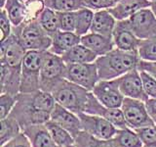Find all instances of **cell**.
I'll use <instances>...</instances> for the list:
<instances>
[{
    "mask_svg": "<svg viewBox=\"0 0 156 147\" xmlns=\"http://www.w3.org/2000/svg\"><path fill=\"white\" fill-rule=\"evenodd\" d=\"M84 113L105 118V120L111 123L117 130L129 127L121 108H108L104 106L95 97L92 91L90 92L89 99H88Z\"/></svg>",
    "mask_w": 156,
    "mask_h": 147,
    "instance_id": "cell-13",
    "label": "cell"
},
{
    "mask_svg": "<svg viewBox=\"0 0 156 147\" xmlns=\"http://www.w3.org/2000/svg\"><path fill=\"white\" fill-rule=\"evenodd\" d=\"M44 3L56 12H75L86 7L84 0H44Z\"/></svg>",
    "mask_w": 156,
    "mask_h": 147,
    "instance_id": "cell-30",
    "label": "cell"
},
{
    "mask_svg": "<svg viewBox=\"0 0 156 147\" xmlns=\"http://www.w3.org/2000/svg\"><path fill=\"white\" fill-rule=\"evenodd\" d=\"M140 59L138 52H128L118 48L112 49L96 60L100 80H115L139 67Z\"/></svg>",
    "mask_w": 156,
    "mask_h": 147,
    "instance_id": "cell-1",
    "label": "cell"
},
{
    "mask_svg": "<svg viewBox=\"0 0 156 147\" xmlns=\"http://www.w3.org/2000/svg\"><path fill=\"white\" fill-rule=\"evenodd\" d=\"M37 21L40 24L42 28L45 31L49 36L53 37L57 32L60 31L58 28V12L54 10L45 7L43 11L37 18Z\"/></svg>",
    "mask_w": 156,
    "mask_h": 147,
    "instance_id": "cell-28",
    "label": "cell"
},
{
    "mask_svg": "<svg viewBox=\"0 0 156 147\" xmlns=\"http://www.w3.org/2000/svg\"><path fill=\"white\" fill-rule=\"evenodd\" d=\"M102 105L108 108H121L124 95L120 91L117 80H100L92 90Z\"/></svg>",
    "mask_w": 156,
    "mask_h": 147,
    "instance_id": "cell-10",
    "label": "cell"
},
{
    "mask_svg": "<svg viewBox=\"0 0 156 147\" xmlns=\"http://www.w3.org/2000/svg\"><path fill=\"white\" fill-rule=\"evenodd\" d=\"M90 92L63 78L53 89L52 94L58 104L78 115L85 112Z\"/></svg>",
    "mask_w": 156,
    "mask_h": 147,
    "instance_id": "cell-2",
    "label": "cell"
},
{
    "mask_svg": "<svg viewBox=\"0 0 156 147\" xmlns=\"http://www.w3.org/2000/svg\"><path fill=\"white\" fill-rule=\"evenodd\" d=\"M144 89L148 98H156V78L144 70H140Z\"/></svg>",
    "mask_w": 156,
    "mask_h": 147,
    "instance_id": "cell-37",
    "label": "cell"
},
{
    "mask_svg": "<svg viewBox=\"0 0 156 147\" xmlns=\"http://www.w3.org/2000/svg\"><path fill=\"white\" fill-rule=\"evenodd\" d=\"M138 69L140 70H144L151 74L155 78H156V63H151V62H145V61H140Z\"/></svg>",
    "mask_w": 156,
    "mask_h": 147,
    "instance_id": "cell-42",
    "label": "cell"
},
{
    "mask_svg": "<svg viewBox=\"0 0 156 147\" xmlns=\"http://www.w3.org/2000/svg\"><path fill=\"white\" fill-rule=\"evenodd\" d=\"M49 134L52 136L53 140L56 142L58 147L62 146H67L75 144V139L69 132L66 130L63 129L62 126L58 125L57 123L49 120L45 124Z\"/></svg>",
    "mask_w": 156,
    "mask_h": 147,
    "instance_id": "cell-26",
    "label": "cell"
},
{
    "mask_svg": "<svg viewBox=\"0 0 156 147\" xmlns=\"http://www.w3.org/2000/svg\"><path fill=\"white\" fill-rule=\"evenodd\" d=\"M66 64L62 58L49 50L43 52L40 70V89L51 92L61 81L65 78Z\"/></svg>",
    "mask_w": 156,
    "mask_h": 147,
    "instance_id": "cell-4",
    "label": "cell"
},
{
    "mask_svg": "<svg viewBox=\"0 0 156 147\" xmlns=\"http://www.w3.org/2000/svg\"><path fill=\"white\" fill-rule=\"evenodd\" d=\"M62 147H76L75 144H72V145H67V146H62Z\"/></svg>",
    "mask_w": 156,
    "mask_h": 147,
    "instance_id": "cell-45",
    "label": "cell"
},
{
    "mask_svg": "<svg viewBox=\"0 0 156 147\" xmlns=\"http://www.w3.org/2000/svg\"><path fill=\"white\" fill-rule=\"evenodd\" d=\"M58 28L62 32H75L76 17L75 12H58Z\"/></svg>",
    "mask_w": 156,
    "mask_h": 147,
    "instance_id": "cell-35",
    "label": "cell"
},
{
    "mask_svg": "<svg viewBox=\"0 0 156 147\" xmlns=\"http://www.w3.org/2000/svg\"><path fill=\"white\" fill-rule=\"evenodd\" d=\"M151 3L148 0H119L115 6L108 9L117 21L128 20L140 10L144 8H149Z\"/></svg>",
    "mask_w": 156,
    "mask_h": 147,
    "instance_id": "cell-18",
    "label": "cell"
},
{
    "mask_svg": "<svg viewBox=\"0 0 156 147\" xmlns=\"http://www.w3.org/2000/svg\"><path fill=\"white\" fill-rule=\"evenodd\" d=\"M27 52V50L23 47L19 37L13 32L8 38L1 41L0 59L5 60L12 70L22 71V65Z\"/></svg>",
    "mask_w": 156,
    "mask_h": 147,
    "instance_id": "cell-12",
    "label": "cell"
},
{
    "mask_svg": "<svg viewBox=\"0 0 156 147\" xmlns=\"http://www.w3.org/2000/svg\"><path fill=\"white\" fill-rule=\"evenodd\" d=\"M116 23L117 20L112 16L108 10L95 11L91 32L112 37Z\"/></svg>",
    "mask_w": 156,
    "mask_h": 147,
    "instance_id": "cell-21",
    "label": "cell"
},
{
    "mask_svg": "<svg viewBox=\"0 0 156 147\" xmlns=\"http://www.w3.org/2000/svg\"><path fill=\"white\" fill-rule=\"evenodd\" d=\"M81 43V36L72 32L58 31L52 37V45L49 51L58 56H62L70 48Z\"/></svg>",
    "mask_w": 156,
    "mask_h": 147,
    "instance_id": "cell-20",
    "label": "cell"
},
{
    "mask_svg": "<svg viewBox=\"0 0 156 147\" xmlns=\"http://www.w3.org/2000/svg\"><path fill=\"white\" fill-rule=\"evenodd\" d=\"M74 139L76 147H113L110 139L105 140L97 138L84 130L80 131Z\"/></svg>",
    "mask_w": 156,
    "mask_h": 147,
    "instance_id": "cell-32",
    "label": "cell"
},
{
    "mask_svg": "<svg viewBox=\"0 0 156 147\" xmlns=\"http://www.w3.org/2000/svg\"><path fill=\"white\" fill-rule=\"evenodd\" d=\"M78 117L81 121L82 130L97 138L109 140L117 131L116 127L102 117L87 113H80L78 114Z\"/></svg>",
    "mask_w": 156,
    "mask_h": 147,
    "instance_id": "cell-9",
    "label": "cell"
},
{
    "mask_svg": "<svg viewBox=\"0 0 156 147\" xmlns=\"http://www.w3.org/2000/svg\"><path fill=\"white\" fill-rule=\"evenodd\" d=\"M148 1H149L150 3H152V2H155V1H156V0H148Z\"/></svg>",
    "mask_w": 156,
    "mask_h": 147,
    "instance_id": "cell-46",
    "label": "cell"
},
{
    "mask_svg": "<svg viewBox=\"0 0 156 147\" xmlns=\"http://www.w3.org/2000/svg\"><path fill=\"white\" fill-rule=\"evenodd\" d=\"M6 2L7 0H0V8L3 9L5 7V5H6Z\"/></svg>",
    "mask_w": 156,
    "mask_h": 147,
    "instance_id": "cell-44",
    "label": "cell"
},
{
    "mask_svg": "<svg viewBox=\"0 0 156 147\" xmlns=\"http://www.w3.org/2000/svg\"><path fill=\"white\" fill-rule=\"evenodd\" d=\"M44 51H27L22 65L20 93H30L40 89V70Z\"/></svg>",
    "mask_w": 156,
    "mask_h": 147,
    "instance_id": "cell-6",
    "label": "cell"
},
{
    "mask_svg": "<svg viewBox=\"0 0 156 147\" xmlns=\"http://www.w3.org/2000/svg\"><path fill=\"white\" fill-rule=\"evenodd\" d=\"M0 126H1V130H0V143H1V146L13 139L14 137H16L23 131L18 121L14 119L12 116H8L5 119L0 120Z\"/></svg>",
    "mask_w": 156,
    "mask_h": 147,
    "instance_id": "cell-27",
    "label": "cell"
},
{
    "mask_svg": "<svg viewBox=\"0 0 156 147\" xmlns=\"http://www.w3.org/2000/svg\"><path fill=\"white\" fill-rule=\"evenodd\" d=\"M81 43L92 50L98 57L105 55L115 48L112 37L92 32L81 36Z\"/></svg>",
    "mask_w": 156,
    "mask_h": 147,
    "instance_id": "cell-19",
    "label": "cell"
},
{
    "mask_svg": "<svg viewBox=\"0 0 156 147\" xmlns=\"http://www.w3.org/2000/svg\"><path fill=\"white\" fill-rule=\"evenodd\" d=\"M22 71L12 70L3 59H0V86L1 93L18 95L21 87Z\"/></svg>",
    "mask_w": 156,
    "mask_h": 147,
    "instance_id": "cell-17",
    "label": "cell"
},
{
    "mask_svg": "<svg viewBox=\"0 0 156 147\" xmlns=\"http://www.w3.org/2000/svg\"><path fill=\"white\" fill-rule=\"evenodd\" d=\"M65 78L92 91L100 81L97 64L96 62L67 64Z\"/></svg>",
    "mask_w": 156,
    "mask_h": 147,
    "instance_id": "cell-7",
    "label": "cell"
},
{
    "mask_svg": "<svg viewBox=\"0 0 156 147\" xmlns=\"http://www.w3.org/2000/svg\"><path fill=\"white\" fill-rule=\"evenodd\" d=\"M145 107L151 120L156 125V98H148L145 101Z\"/></svg>",
    "mask_w": 156,
    "mask_h": 147,
    "instance_id": "cell-41",
    "label": "cell"
},
{
    "mask_svg": "<svg viewBox=\"0 0 156 147\" xmlns=\"http://www.w3.org/2000/svg\"><path fill=\"white\" fill-rule=\"evenodd\" d=\"M115 48L128 52H138L140 39L136 36L127 20L117 21L112 34Z\"/></svg>",
    "mask_w": 156,
    "mask_h": 147,
    "instance_id": "cell-15",
    "label": "cell"
},
{
    "mask_svg": "<svg viewBox=\"0 0 156 147\" xmlns=\"http://www.w3.org/2000/svg\"><path fill=\"white\" fill-rule=\"evenodd\" d=\"M23 1H27V0H23Z\"/></svg>",
    "mask_w": 156,
    "mask_h": 147,
    "instance_id": "cell-47",
    "label": "cell"
},
{
    "mask_svg": "<svg viewBox=\"0 0 156 147\" xmlns=\"http://www.w3.org/2000/svg\"><path fill=\"white\" fill-rule=\"evenodd\" d=\"M121 109L123 111L128 126L131 129L136 130L154 124V122L148 115L145 102L144 101L125 97Z\"/></svg>",
    "mask_w": 156,
    "mask_h": 147,
    "instance_id": "cell-8",
    "label": "cell"
},
{
    "mask_svg": "<svg viewBox=\"0 0 156 147\" xmlns=\"http://www.w3.org/2000/svg\"><path fill=\"white\" fill-rule=\"evenodd\" d=\"M120 91L124 97L133 98V99L140 100L145 102L148 99V96L144 89L143 81L138 68L133 69L125 75L116 78Z\"/></svg>",
    "mask_w": 156,
    "mask_h": 147,
    "instance_id": "cell-14",
    "label": "cell"
},
{
    "mask_svg": "<svg viewBox=\"0 0 156 147\" xmlns=\"http://www.w3.org/2000/svg\"><path fill=\"white\" fill-rule=\"evenodd\" d=\"M95 11L90 8H82L75 11L76 17V26L75 33L79 36H83L91 32L93 20H94Z\"/></svg>",
    "mask_w": 156,
    "mask_h": 147,
    "instance_id": "cell-29",
    "label": "cell"
},
{
    "mask_svg": "<svg viewBox=\"0 0 156 147\" xmlns=\"http://www.w3.org/2000/svg\"><path fill=\"white\" fill-rule=\"evenodd\" d=\"M0 31H1V41L11 36L13 31L12 23L5 9H1V13H0Z\"/></svg>",
    "mask_w": 156,
    "mask_h": 147,
    "instance_id": "cell-39",
    "label": "cell"
},
{
    "mask_svg": "<svg viewBox=\"0 0 156 147\" xmlns=\"http://www.w3.org/2000/svg\"><path fill=\"white\" fill-rule=\"evenodd\" d=\"M12 32L19 37L27 51H47L52 45V37L42 28L37 20L13 27Z\"/></svg>",
    "mask_w": 156,
    "mask_h": 147,
    "instance_id": "cell-3",
    "label": "cell"
},
{
    "mask_svg": "<svg viewBox=\"0 0 156 147\" xmlns=\"http://www.w3.org/2000/svg\"><path fill=\"white\" fill-rule=\"evenodd\" d=\"M1 147H32L30 140L27 136V134L24 132H21L20 134H18L16 137H14L13 139L8 141L7 143H5Z\"/></svg>",
    "mask_w": 156,
    "mask_h": 147,
    "instance_id": "cell-40",
    "label": "cell"
},
{
    "mask_svg": "<svg viewBox=\"0 0 156 147\" xmlns=\"http://www.w3.org/2000/svg\"><path fill=\"white\" fill-rule=\"evenodd\" d=\"M127 21L132 31L140 39L156 36V16L150 7L140 10Z\"/></svg>",
    "mask_w": 156,
    "mask_h": 147,
    "instance_id": "cell-11",
    "label": "cell"
},
{
    "mask_svg": "<svg viewBox=\"0 0 156 147\" xmlns=\"http://www.w3.org/2000/svg\"><path fill=\"white\" fill-rule=\"evenodd\" d=\"M27 20L26 22H30L33 20H37L38 16L45 8L44 0H27ZM24 22V23H26Z\"/></svg>",
    "mask_w": 156,
    "mask_h": 147,
    "instance_id": "cell-36",
    "label": "cell"
},
{
    "mask_svg": "<svg viewBox=\"0 0 156 147\" xmlns=\"http://www.w3.org/2000/svg\"><path fill=\"white\" fill-rule=\"evenodd\" d=\"M110 141L113 147H143L138 134L131 127L117 130Z\"/></svg>",
    "mask_w": 156,
    "mask_h": 147,
    "instance_id": "cell-24",
    "label": "cell"
},
{
    "mask_svg": "<svg viewBox=\"0 0 156 147\" xmlns=\"http://www.w3.org/2000/svg\"><path fill=\"white\" fill-rule=\"evenodd\" d=\"M119 0H84L85 6L92 9L93 11L99 10H108L115 6Z\"/></svg>",
    "mask_w": 156,
    "mask_h": 147,
    "instance_id": "cell-38",
    "label": "cell"
},
{
    "mask_svg": "<svg viewBox=\"0 0 156 147\" xmlns=\"http://www.w3.org/2000/svg\"><path fill=\"white\" fill-rule=\"evenodd\" d=\"M9 116L18 121L22 130L29 126L45 125L51 118L50 113L37 109L28 99L27 93H19L18 101Z\"/></svg>",
    "mask_w": 156,
    "mask_h": 147,
    "instance_id": "cell-5",
    "label": "cell"
},
{
    "mask_svg": "<svg viewBox=\"0 0 156 147\" xmlns=\"http://www.w3.org/2000/svg\"><path fill=\"white\" fill-rule=\"evenodd\" d=\"M135 131L143 142V147H156V125L136 129Z\"/></svg>",
    "mask_w": 156,
    "mask_h": 147,
    "instance_id": "cell-33",
    "label": "cell"
},
{
    "mask_svg": "<svg viewBox=\"0 0 156 147\" xmlns=\"http://www.w3.org/2000/svg\"><path fill=\"white\" fill-rule=\"evenodd\" d=\"M18 101V95H12L9 93L0 94V120L7 118L13 111Z\"/></svg>",
    "mask_w": 156,
    "mask_h": 147,
    "instance_id": "cell-34",
    "label": "cell"
},
{
    "mask_svg": "<svg viewBox=\"0 0 156 147\" xmlns=\"http://www.w3.org/2000/svg\"><path fill=\"white\" fill-rule=\"evenodd\" d=\"M150 9L152 10V12L154 13V15L156 16V1L151 3V5H150Z\"/></svg>",
    "mask_w": 156,
    "mask_h": 147,
    "instance_id": "cell-43",
    "label": "cell"
},
{
    "mask_svg": "<svg viewBox=\"0 0 156 147\" xmlns=\"http://www.w3.org/2000/svg\"><path fill=\"white\" fill-rule=\"evenodd\" d=\"M138 54L141 61L156 63V36L140 39Z\"/></svg>",
    "mask_w": 156,
    "mask_h": 147,
    "instance_id": "cell-31",
    "label": "cell"
},
{
    "mask_svg": "<svg viewBox=\"0 0 156 147\" xmlns=\"http://www.w3.org/2000/svg\"><path fill=\"white\" fill-rule=\"evenodd\" d=\"M32 147H58L45 125H33L23 130Z\"/></svg>",
    "mask_w": 156,
    "mask_h": 147,
    "instance_id": "cell-22",
    "label": "cell"
},
{
    "mask_svg": "<svg viewBox=\"0 0 156 147\" xmlns=\"http://www.w3.org/2000/svg\"><path fill=\"white\" fill-rule=\"evenodd\" d=\"M6 11L13 27H19L27 20V7L23 0H7L3 8Z\"/></svg>",
    "mask_w": 156,
    "mask_h": 147,
    "instance_id": "cell-25",
    "label": "cell"
},
{
    "mask_svg": "<svg viewBox=\"0 0 156 147\" xmlns=\"http://www.w3.org/2000/svg\"><path fill=\"white\" fill-rule=\"evenodd\" d=\"M62 60L66 64H79V63H93L96 62L98 55L90 50L89 48L83 45L82 43L70 48L66 53L63 54Z\"/></svg>",
    "mask_w": 156,
    "mask_h": 147,
    "instance_id": "cell-23",
    "label": "cell"
},
{
    "mask_svg": "<svg viewBox=\"0 0 156 147\" xmlns=\"http://www.w3.org/2000/svg\"><path fill=\"white\" fill-rule=\"evenodd\" d=\"M50 120L62 126L74 138L80 131H82L81 121L78 115L62 107V105L58 104V103H56L53 111L51 112Z\"/></svg>",
    "mask_w": 156,
    "mask_h": 147,
    "instance_id": "cell-16",
    "label": "cell"
}]
</instances>
